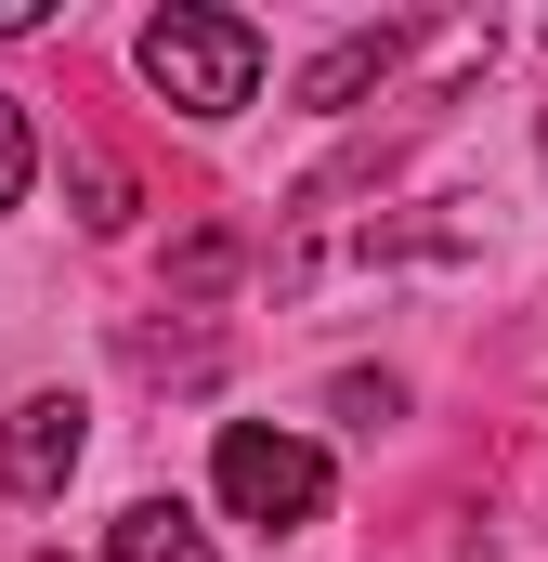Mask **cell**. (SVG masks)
I'll return each instance as SVG.
<instances>
[{"label": "cell", "instance_id": "obj_1", "mask_svg": "<svg viewBox=\"0 0 548 562\" xmlns=\"http://www.w3.org/2000/svg\"><path fill=\"white\" fill-rule=\"evenodd\" d=\"M132 66H144L157 105H183V119H236V105L262 92V26H249V13H209V0H170V13H144Z\"/></svg>", "mask_w": 548, "mask_h": 562}, {"label": "cell", "instance_id": "obj_2", "mask_svg": "<svg viewBox=\"0 0 548 562\" xmlns=\"http://www.w3.org/2000/svg\"><path fill=\"white\" fill-rule=\"evenodd\" d=\"M209 497H222L236 524H262V537H300V524L327 510V445H313V431H274V419H222Z\"/></svg>", "mask_w": 548, "mask_h": 562}, {"label": "cell", "instance_id": "obj_3", "mask_svg": "<svg viewBox=\"0 0 548 562\" xmlns=\"http://www.w3.org/2000/svg\"><path fill=\"white\" fill-rule=\"evenodd\" d=\"M79 458H92V406H79V393H26V406L0 419V484H13V497H66Z\"/></svg>", "mask_w": 548, "mask_h": 562}, {"label": "cell", "instance_id": "obj_4", "mask_svg": "<svg viewBox=\"0 0 548 562\" xmlns=\"http://www.w3.org/2000/svg\"><path fill=\"white\" fill-rule=\"evenodd\" d=\"M392 66H406V26H353V40H327V53L300 66V105H327V119H340V105H366Z\"/></svg>", "mask_w": 548, "mask_h": 562}, {"label": "cell", "instance_id": "obj_5", "mask_svg": "<svg viewBox=\"0 0 548 562\" xmlns=\"http://www.w3.org/2000/svg\"><path fill=\"white\" fill-rule=\"evenodd\" d=\"M105 562H222V550H209V524H196L183 497H132V510L105 524Z\"/></svg>", "mask_w": 548, "mask_h": 562}, {"label": "cell", "instance_id": "obj_6", "mask_svg": "<svg viewBox=\"0 0 548 562\" xmlns=\"http://www.w3.org/2000/svg\"><path fill=\"white\" fill-rule=\"evenodd\" d=\"M26 183H39V132H26V105L0 92V210H26Z\"/></svg>", "mask_w": 548, "mask_h": 562}, {"label": "cell", "instance_id": "obj_7", "mask_svg": "<svg viewBox=\"0 0 548 562\" xmlns=\"http://www.w3.org/2000/svg\"><path fill=\"white\" fill-rule=\"evenodd\" d=\"M79 196H92V210H79L92 236H118V223H132V170H118V157H79Z\"/></svg>", "mask_w": 548, "mask_h": 562}, {"label": "cell", "instance_id": "obj_8", "mask_svg": "<svg viewBox=\"0 0 548 562\" xmlns=\"http://www.w3.org/2000/svg\"><path fill=\"white\" fill-rule=\"evenodd\" d=\"M392 406H406L392 380H340V419H353V431H379V419H392Z\"/></svg>", "mask_w": 548, "mask_h": 562}, {"label": "cell", "instance_id": "obj_9", "mask_svg": "<svg viewBox=\"0 0 548 562\" xmlns=\"http://www.w3.org/2000/svg\"><path fill=\"white\" fill-rule=\"evenodd\" d=\"M53 26V0H0V40H39Z\"/></svg>", "mask_w": 548, "mask_h": 562}, {"label": "cell", "instance_id": "obj_10", "mask_svg": "<svg viewBox=\"0 0 548 562\" xmlns=\"http://www.w3.org/2000/svg\"><path fill=\"white\" fill-rule=\"evenodd\" d=\"M39 562H66V550H39Z\"/></svg>", "mask_w": 548, "mask_h": 562}]
</instances>
